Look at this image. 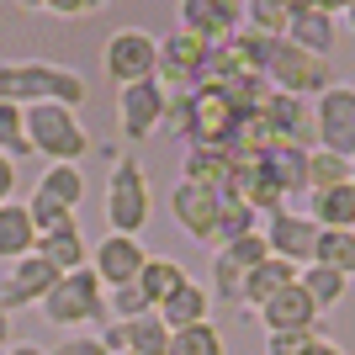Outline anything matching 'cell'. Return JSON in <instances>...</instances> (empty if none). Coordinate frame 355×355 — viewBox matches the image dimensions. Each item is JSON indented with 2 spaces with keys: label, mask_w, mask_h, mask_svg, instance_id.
Listing matches in <instances>:
<instances>
[{
  "label": "cell",
  "mask_w": 355,
  "mask_h": 355,
  "mask_svg": "<svg viewBox=\"0 0 355 355\" xmlns=\"http://www.w3.org/2000/svg\"><path fill=\"white\" fill-rule=\"evenodd\" d=\"M90 85L80 80L74 69H64V64H48V59H6L0 64V101L11 106H85Z\"/></svg>",
  "instance_id": "obj_1"
},
{
  "label": "cell",
  "mask_w": 355,
  "mask_h": 355,
  "mask_svg": "<svg viewBox=\"0 0 355 355\" xmlns=\"http://www.w3.org/2000/svg\"><path fill=\"white\" fill-rule=\"evenodd\" d=\"M21 117H27V148L32 154H43L48 164H80L90 154V133L85 122H80V112H69V106H21Z\"/></svg>",
  "instance_id": "obj_2"
},
{
  "label": "cell",
  "mask_w": 355,
  "mask_h": 355,
  "mask_svg": "<svg viewBox=\"0 0 355 355\" xmlns=\"http://www.w3.org/2000/svg\"><path fill=\"white\" fill-rule=\"evenodd\" d=\"M154 218V191L148 175L133 154H112V175H106V228L122 239H138Z\"/></svg>",
  "instance_id": "obj_3"
},
{
  "label": "cell",
  "mask_w": 355,
  "mask_h": 355,
  "mask_svg": "<svg viewBox=\"0 0 355 355\" xmlns=\"http://www.w3.org/2000/svg\"><path fill=\"white\" fill-rule=\"evenodd\" d=\"M43 308V318L53 329H85V324H106L112 313H106V286L96 282V270H69V276H59L53 282V292L37 302Z\"/></svg>",
  "instance_id": "obj_4"
},
{
  "label": "cell",
  "mask_w": 355,
  "mask_h": 355,
  "mask_svg": "<svg viewBox=\"0 0 355 355\" xmlns=\"http://www.w3.org/2000/svg\"><path fill=\"white\" fill-rule=\"evenodd\" d=\"M80 207H85V175H80V164H48L27 196V212L37 223V234H53L64 223H74Z\"/></svg>",
  "instance_id": "obj_5"
},
{
  "label": "cell",
  "mask_w": 355,
  "mask_h": 355,
  "mask_svg": "<svg viewBox=\"0 0 355 355\" xmlns=\"http://www.w3.org/2000/svg\"><path fill=\"white\" fill-rule=\"evenodd\" d=\"M101 69L112 85H144V80H159V37L144 27H122L106 37L101 48Z\"/></svg>",
  "instance_id": "obj_6"
},
{
  "label": "cell",
  "mask_w": 355,
  "mask_h": 355,
  "mask_svg": "<svg viewBox=\"0 0 355 355\" xmlns=\"http://www.w3.org/2000/svg\"><path fill=\"white\" fill-rule=\"evenodd\" d=\"M266 85L282 90V96H297V101H318L324 90H334V69H329V59H313L282 37L266 64Z\"/></svg>",
  "instance_id": "obj_7"
},
{
  "label": "cell",
  "mask_w": 355,
  "mask_h": 355,
  "mask_svg": "<svg viewBox=\"0 0 355 355\" xmlns=\"http://www.w3.org/2000/svg\"><path fill=\"white\" fill-rule=\"evenodd\" d=\"M313 133H318V148L355 159V85L334 80V90L313 101Z\"/></svg>",
  "instance_id": "obj_8"
},
{
  "label": "cell",
  "mask_w": 355,
  "mask_h": 355,
  "mask_svg": "<svg viewBox=\"0 0 355 355\" xmlns=\"http://www.w3.org/2000/svg\"><path fill=\"white\" fill-rule=\"evenodd\" d=\"M260 234H266V250L276 254V260H286V266H297V270L313 266V250H318V223H313L308 212H297V207L270 212V218L260 223Z\"/></svg>",
  "instance_id": "obj_9"
},
{
  "label": "cell",
  "mask_w": 355,
  "mask_h": 355,
  "mask_svg": "<svg viewBox=\"0 0 355 355\" xmlns=\"http://www.w3.org/2000/svg\"><path fill=\"white\" fill-rule=\"evenodd\" d=\"M175 16H180V27L191 32V37H202L207 48L234 43L239 32H244V6L239 0H180Z\"/></svg>",
  "instance_id": "obj_10"
},
{
  "label": "cell",
  "mask_w": 355,
  "mask_h": 355,
  "mask_svg": "<svg viewBox=\"0 0 355 355\" xmlns=\"http://www.w3.org/2000/svg\"><path fill=\"white\" fill-rule=\"evenodd\" d=\"M164 106H170V90L159 80H144V85H122L117 90V128L128 144H144L154 128L164 122Z\"/></svg>",
  "instance_id": "obj_11"
},
{
  "label": "cell",
  "mask_w": 355,
  "mask_h": 355,
  "mask_svg": "<svg viewBox=\"0 0 355 355\" xmlns=\"http://www.w3.org/2000/svg\"><path fill=\"white\" fill-rule=\"evenodd\" d=\"M202 69H207V43L191 37L186 27H175L159 43V85L164 90H196L202 85Z\"/></svg>",
  "instance_id": "obj_12"
},
{
  "label": "cell",
  "mask_w": 355,
  "mask_h": 355,
  "mask_svg": "<svg viewBox=\"0 0 355 355\" xmlns=\"http://www.w3.org/2000/svg\"><path fill=\"white\" fill-rule=\"evenodd\" d=\"M148 266V250L138 239H122V234H106L96 250H90V270H96V282L106 292H117V286H133Z\"/></svg>",
  "instance_id": "obj_13"
},
{
  "label": "cell",
  "mask_w": 355,
  "mask_h": 355,
  "mask_svg": "<svg viewBox=\"0 0 355 355\" xmlns=\"http://www.w3.org/2000/svg\"><path fill=\"white\" fill-rule=\"evenodd\" d=\"M53 282H59V270L32 250L27 260H16V266L0 276V308L11 313V318H16V308H37V302L53 292Z\"/></svg>",
  "instance_id": "obj_14"
},
{
  "label": "cell",
  "mask_w": 355,
  "mask_h": 355,
  "mask_svg": "<svg viewBox=\"0 0 355 355\" xmlns=\"http://www.w3.org/2000/svg\"><path fill=\"white\" fill-rule=\"evenodd\" d=\"M334 37H340V21L329 6H292L286 11V43L313 53V59H329L334 53Z\"/></svg>",
  "instance_id": "obj_15"
},
{
  "label": "cell",
  "mask_w": 355,
  "mask_h": 355,
  "mask_svg": "<svg viewBox=\"0 0 355 355\" xmlns=\"http://www.w3.org/2000/svg\"><path fill=\"white\" fill-rule=\"evenodd\" d=\"M266 128L276 133V144H292V148H318V133H313V101H297V96H282L270 90L266 101Z\"/></svg>",
  "instance_id": "obj_16"
},
{
  "label": "cell",
  "mask_w": 355,
  "mask_h": 355,
  "mask_svg": "<svg viewBox=\"0 0 355 355\" xmlns=\"http://www.w3.org/2000/svg\"><path fill=\"white\" fill-rule=\"evenodd\" d=\"M260 324H266V334H318V308H313V297L292 282L282 297H270L266 308H260Z\"/></svg>",
  "instance_id": "obj_17"
},
{
  "label": "cell",
  "mask_w": 355,
  "mask_h": 355,
  "mask_svg": "<svg viewBox=\"0 0 355 355\" xmlns=\"http://www.w3.org/2000/svg\"><path fill=\"white\" fill-rule=\"evenodd\" d=\"M170 218L186 228V239L196 244H212V223H218V196L191 186V180H180L175 191H170Z\"/></svg>",
  "instance_id": "obj_18"
},
{
  "label": "cell",
  "mask_w": 355,
  "mask_h": 355,
  "mask_svg": "<svg viewBox=\"0 0 355 355\" xmlns=\"http://www.w3.org/2000/svg\"><path fill=\"white\" fill-rule=\"evenodd\" d=\"M154 318H159L170 334H180V329H196V324H212V292L202 282H186L180 292H170L154 308Z\"/></svg>",
  "instance_id": "obj_19"
},
{
  "label": "cell",
  "mask_w": 355,
  "mask_h": 355,
  "mask_svg": "<svg viewBox=\"0 0 355 355\" xmlns=\"http://www.w3.org/2000/svg\"><path fill=\"white\" fill-rule=\"evenodd\" d=\"M37 254H43L59 276L85 270V266H90V244H85V234H80V218L64 223V228H53V234H37Z\"/></svg>",
  "instance_id": "obj_20"
},
{
  "label": "cell",
  "mask_w": 355,
  "mask_h": 355,
  "mask_svg": "<svg viewBox=\"0 0 355 355\" xmlns=\"http://www.w3.org/2000/svg\"><path fill=\"white\" fill-rule=\"evenodd\" d=\"M180 180H191V186H202V191L223 196V191H234V159H228L223 148H186Z\"/></svg>",
  "instance_id": "obj_21"
},
{
  "label": "cell",
  "mask_w": 355,
  "mask_h": 355,
  "mask_svg": "<svg viewBox=\"0 0 355 355\" xmlns=\"http://www.w3.org/2000/svg\"><path fill=\"white\" fill-rule=\"evenodd\" d=\"M308 154L313 148H292V144H270L266 154H260V170H266L276 186H282V196H297V191H308Z\"/></svg>",
  "instance_id": "obj_22"
},
{
  "label": "cell",
  "mask_w": 355,
  "mask_h": 355,
  "mask_svg": "<svg viewBox=\"0 0 355 355\" xmlns=\"http://www.w3.org/2000/svg\"><path fill=\"white\" fill-rule=\"evenodd\" d=\"M37 250V223H32L27 202H6L0 207V260H27Z\"/></svg>",
  "instance_id": "obj_23"
},
{
  "label": "cell",
  "mask_w": 355,
  "mask_h": 355,
  "mask_svg": "<svg viewBox=\"0 0 355 355\" xmlns=\"http://www.w3.org/2000/svg\"><path fill=\"white\" fill-rule=\"evenodd\" d=\"M297 282V266H286V260H276V254H266V260H260V266L250 270V276H244V308H266L270 297H282L286 286Z\"/></svg>",
  "instance_id": "obj_24"
},
{
  "label": "cell",
  "mask_w": 355,
  "mask_h": 355,
  "mask_svg": "<svg viewBox=\"0 0 355 355\" xmlns=\"http://www.w3.org/2000/svg\"><path fill=\"white\" fill-rule=\"evenodd\" d=\"M308 218L318 228H340V234H355V186H334V191H313L308 196Z\"/></svg>",
  "instance_id": "obj_25"
},
{
  "label": "cell",
  "mask_w": 355,
  "mask_h": 355,
  "mask_svg": "<svg viewBox=\"0 0 355 355\" xmlns=\"http://www.w3.org/2000/svg\"><path fill=\"white\" fill-rule=\"evenodd\" d=\"M250 234H260V218H254L234 191H223L218 196V223H212V244L228 250V244H239V239H250Z\"/></svg>",
  "instance_id": "obj_26"
},
{
  "label": "cell",
  "mask_w": 355,
  "mask_h": 355,
  "mask_svg": "<svg viewBox=\"0 0 355 355\" xmlns=\"http://www.w3.org/2000/svg\"><path fill=\"white\" fill-rule=\"evenodd\" d=\"M297 286L313 297V308H318V313L340 308L345 292H350V282H345L340 270H329V266H308V270H297Z\"/></svg>",
  "instance_id": "obj_27"
},
{
  "label": "cell",
  "mask_w": 355,
  "mask_h": 355,
  "mask_svg": "<svg viewBox=\"0 0 355 355\" xmlns=\"http://www.w3.org/2000/svg\"><path fill=\"white\" fill-rule=\"evenodd\" d=\"M186 282H191V276H186V266H180V260H164V254H148L144 276H138V286H144V297L154 302V308H159L170 292H180Z\"/></svg>",
  "instance_id": "obj_28"
},
{
  "label": "cell",
  "mask_w": 355,
  "mask_h": 355,
  "mask_svg": "<svg viewBox=\"0 0 355 355\" xmlns=\"http://www.w3.org/2000/svg\"><path fill=\"white\" fill-rule=\"evenodd\" d=\"M313 266H329V270H340L345 282H350V276H355V234H340V228H318Z\"/></svg>",
  "instance_id": "obj_29"
},
{
  "label": "cell",
  "mask_w": 355,
  "mask_h": 355,
  "mask_svg": "<svg viewBox=\"0 0 355 355\" xmlns=\"http://www.w3.org/2000/svg\"><path fill=\"white\" fill-rule=\"evenodd\" d=\"M164 350H170V329H164L154 313L122 324V355H164Z\"/></svg>",
  "instance_id": "obj_30"
},
{
  "label": "cell",
  "mask_w": 355,
  "mask_h": 355,
  "mask_svg": "<svg viewBox=\"0 0 355 355\" xmlns=\"http://www.w3.org/2000/svg\"><path fill=\"white\" fill-rule=\"evenodd\" d=\"M244 276H250V270L239 266V260H234L228 250H218V260H212V282H207V292L218 297V302H239V308H244Z\"/></svg>",
  "instance_id": "obj_31"
},
{
  "label": "cell",
  "mask_w": 355,
  "mask_h": 355,
  "mask_svg": "<svg viewBox=\"0 0 355 355\" xmlns=\"http://www.w3.org/2000/svg\"><path fill=\"white\" fill-rule=\"evenodd\" d=\"M345 180H350V159L329 154V148H313L308 154V196L313 191H334V186H345Z\"/></svg>",
  "instance_id": "obj_32"
},
{
  "label": "cell",
  "mask_w": 355,
  "mask_h": 355,
  "mask_svg": "<svg viewBox=\"0 0 355 355\" xmlns=\"http://www.w3.org/2000/svg\"><path fill=\"white\" fill-rule=\"evenodd\" d=\"M286 0H250L244 6V27L260 32V37H286Z\"/></svg>",
  "instance_id": "obj_33"
},
{
  "label": "cell",
  "mask_w": 355,
  "mask_h": 355,
  "mask_svg": "<svg viewBox=\"0 0 355 355\" xmlns=\"http://www.w3.org/2000/svg\"><path fill=\"white\" fill-rule=\"evenodd\" d=\"M164 355H228V350H223L218 324H196V329L170 334V350H164Z\"/></svg>",
  "instance_id": "obj_34"
},
{
  "label": "cell",
  "mask_w": 355,
  "mask_h": 355,
  "mask_svg": "<svg viewBox=\"0 0 355 355\" xmlns=\"http://www.w3.org/2000/svg\"><path fill=\"white\" fill-rule=\"evenodd\" d=\"M0 154H6V159L32 154L27 148V117H21V106H11V101H0Z\"/></svg>",
  "instance_id": "obj_35"
},
{
  "label": "cell",
  "mask_w": 355,
  "mask_h": 355,
  "mask_svg": "<svg viewBox=\"0 0 355 355\" xmlns=\"http://www.w3.org/2000/svg\"><path fill=\"white\" fill-rule=\"evenodd\" d=\"M106 313L117 318V324H133V318H148L154 313V302L144 297V286H117V292H106Z\"/></svg>",
  "instance_id": "obj_36"
},
{
  "label": "cell",
  "mask_w": 355,
  "mask_h": 355,
  "mask_svg": "<svg viewBox=\"0 0 355 355\" xmlns=\"http://www.w3.org/2000/svg\"><path fill=\"white\" fill-rule=\"evenodd\" d=\"M37 11H48V16H96V11H106V0H43Z\"/></svg>",
  "instance_id": "obj_37"
},
{
  "label": "cell",
  "mask_w": 355,
  "mask_h": 355,
  "mask_svg": "<svg viewBox=\"0 0 355 355\" xmlns=\"http://www.w3.org/2000/svg\"><path fill=\"white\" fill-rule=\"evenodd\" d=\"M318 334H266V355H308Z\"/></svg>",
  "instance_id": "obj_38"
},
{
  "label": "cell",
  "mask_w": 355,
  "mask_h": 355,
  "mask_svg": "<svg viewBox=\"0 0 355 355\" xmlns=\"http://www.w3.org/2000/svg\"><path fill=\"white\" fill-rule=\"evenodd\" d=\"M48 355H112V350H106L96 334H69V340H59Z\"/></svg>",
  "instance_id": "obj_39"
},
{
  "label": "cell",
  "mask_w": 355,
  "mask_h": 355,
  "mask_svg": "<svg viewBox=\"0 0 355 355\" xmlns=\"http://www.w3.org/2000/svg\"><path fill=\"white\" fill-rule=\"evenodd\" d=\"M16 186H21L16 159H6V154H0V207H6V202H16Z\"/></svg>",
  "instance_id": "obj_40"
},
{
  "label": "cell",
  "mask_w": 355,
  "mask_h": 355,
  "mask_svg": "<svg viewBox=\"0 0 355 355\" xmlns=\"http://www.w3.org/2000/svg\"><path fill=\"white\" fill-rule=\"evenodd\" d=\"M96 340H101V345H106V350H112V355H122V324H117V318H106Z\"/></svg>",
  "instance_id": "obj_41"
},
{
  "label": "cell",
  "mask_w": 355,
  "mask_h": 355,
  "mask_svg": "<svg viewBox=\"0 0 355 355\" xmlns=\"http://www.w3.org/2000/svg\"><path fill=\"white\" fill-rule=\"evenodd\" d=\"M308 355H345V350H340V345H334V340H324V334H318V340L308 345Z\"/></svg>",
  "instance_id": "obj_42"
},
{
  "label": "cell",
  "mask_w": 355,
  "mask_h": 355,
  "mask_svg": "<svg viewBox=\"0 0 355 355\" xmlns=\"http://www.w3.org/2000/svg\"><path fill=\"white\" fill-rule=\"evenodd\" d=\"M0 350H11V313L0 308Z\"/></svg>",
  "instance_id": "obj_43"
},
{
  "label": "cell",
  "mask_w": 355,
  "mask_h": 355,
  "mask_svg": "<svg viewBox=\"0 0 355 355\" xmlns=\"http://www.w3.org/2000/svg\"><path fill=\"white\" fill-rule=\"evenodd\" d=\"M6 355H48V350H43V345H11Z\"/></svg>",
  "instance_id": "obj_44"
},
{
  "label": "cell",
  "mask_w": 355,
  "mask_h": 355,
  "mask_svg": "<svg viewBox=\"0 0 355 355\" xmlns=\"http://www.w3.org/2000/svg\"><path fill=\"white\" fill-rule=\"evenodd\" d=\"M340 21H345V27L355 32V0H350V6H345V11H340Z\"/></svg>",
  "instance_id": "obj_45"
},
{
  "label": "cell",
  "mask_w": 355,
  "mask_h": 355,
  "mask_svg": "<svg viewBox=\"0 0 355 355\" xmlns=\"http://www.w3.org/2000/svg\"><path fill=\"white\" fill-rule=\"evenodd\" d=\"M350 186H355V159H350Z\"/></svg>",
  "instance_id": "obj_46"
}]
</instances>
